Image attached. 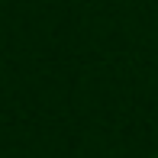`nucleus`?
Returning a JSON list of instances; mask_svg holds the SVG:
<instances>
[{
    "label": "nucleus",
    "instance_id": "1",
    "mask_svg": "<svg viewBox=\"0 0 158 158\" xmlns=\"http://www.w3.org/2000/svg\"><path fill=\"white\" fill-rule=\"evenodd\" d=\"M155 158H158V155H155Z\"/></svg>",
    "mask_w": 158,
    "mask_h": 158
}]
</instances>
